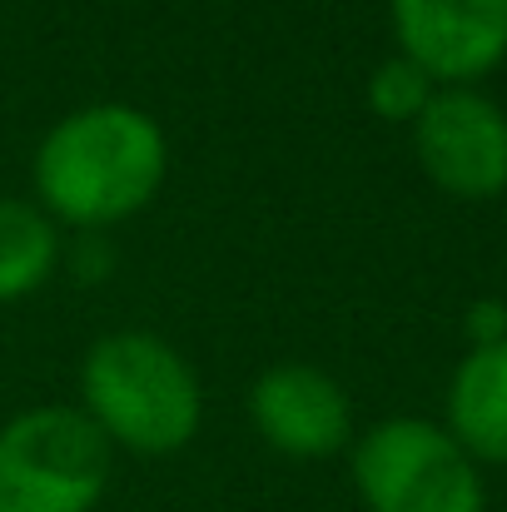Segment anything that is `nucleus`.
I'll return each mask as SVG.
<instances>
[{
	"instance_id": "obj_10",
	"label": "nucleus",
	"mask_w": 507,
	"mask_h": 512,
	"mask_svg": "<svg viewBox=\"0 0 507 512\" xmlns=\"http://www.w3.org/2000/svg\"><path fill=\"white\" fill-rule=\"evenodd\" d=\"M433 95H438V85H433L408 55H388V60H378L373 75H368V110H373L378 120H388V125H413V120L428 110Z\"/></svg>"
},
{
	"instance_id": "obj_4",
	"label": "nucleus",
	"mask_w": 507,
	"mask_h": 512,
	"mask_svg": "<svg viewBox=\"0 0 507 512\" xmlns=\"http://www.w3.org/2000/svg\"><path fill=\"white\" fill-rule=\"evenodd\" d=\"M353 488L368 512H483L478 463L443 423L383 418L353 438Z\"/></svg>"
},
{
	"instance_id": "obj_9",
	"label": "nucleus",
	"mask_w": 507,
	"mask_h": 512,
	"mask_svg": "<svg viewBox=\"0 0 507 512\" xmlns=\"http://www.w3.org/2000/svg\"><path fill=\"white\" fill-rule=\"evenodd\" d=\"M60 229L35 199H0V304H20L50 284Z\"/></svg>"
},
{
	"instance_id": "obj_1",
	"label": "nucleus",
	"mask_w": 507,
	"mask_h": 512,
	"mask_svg": "<svg viewBox=\"0 0 507 512\" xmlns=\"http://www.w3.org/2000/svg\"><path fill=\"white\" fill-rule=\"evenodd\" d=\"M169 174V140L140 105H80L35 145V204L55 224L100 234L155 204Z\"/></svg>"
},
{
	"instance_id": "obj_7",
	"label": "nucleus",
	"mask_w": 507,
	"mask_h": 512,
	"mask_svg": "<svg viewBox=\"0 0 507 512\" xmlns=\"http://www.w3.org/2000/svg\"><path fill=\"white\" fill-rule=\"evenodd\" d=\"M249 423L264 448L294 463H324L353 443V403L334 373L314 363H274L249 388Z\"/></svg>"
},
{
	"instance_id": "obj_8",
	"label": "nucleus",
	"mask_w": 507,
	"mask_h": 512,
	"mask_svg": "<svg viewBox=\"0 0 507 512\" xmlns=\"http://www.w3.org/2000/svg\"><path fill=\"white\" fill-rule=\"evenodd\" d=\"M448 433L473 463H507V339L468 348L453 368Z\"/></svg>"
},
{
	"instance_id": "obj_11",
	"label": "nucleus",
	"mask_w": 507,
	"mask_h": 512,
	"mask_svg": "<svg viewBox=\"0 0 507 512\" xmlns=\"http://www.w3.org/2000/svg\"><path fill=\"white\" fill-rule=\"evenodd\" d=\"M468 339L473 348H488V343H503L507 339V304L503 299H478L473 309H468Z\"/></svg>"
},
{
	"instance_id": "obj_3",
	"label": "nucleus",
	"mask_w": 507,
	"mask_h": 512,
	"mask_svg": "<svg viewBox=\"0 0 507 512\" xmlns=\"http://www.w3.org/2000/svg\"><path fill=\"white\" fill-rule=\"evenodd\" d=\"M110 473L115 448L80 408L45 403L0 428V512H95Z\"/></svg>"
},
{
	"instance_id": "obj_5",
	"label": "nucleus",
	"mask_w": 507,
	"mask_h": 512,
	"mask_svg": "<svg viewBox=\"0 0 507 512\" xmlns=\"http://www.w3.org/2000/svg\"><path fill=\"white\" fill-rule=\"evenodd\" d=\"M398 55L438 90H468L507 60V0H388Z\"/></svg>"
},
{
	"instance_id": "obj_2",
	"label": "nucleus",
	"mask_w": 507,
	"mask_h": 512,
	"mask_svg": "<svg viewBox=\"0 0 507 512\" xmlns=\"http://www.w3.org/2000/svg\"><path fill=\"white\" fill-rule=\"evenodd\" d=\"M80 413L110 448L169 458L194 443L204 423V388L174 343L145 329H115L90 343L80 363Z\"/></svg>"
},
{
	"instance_id": "obj_6",
	"label": "nucleus",
	"mask_w": 507,
	"mask_h": 512,
	"mask_svg": "<svg viewBox=\"0 0 507 512\" xmlns=\"http://www.w3.org/2000/svg\"><path fill=\"white\" fill-rule=\"evenodd\" d=\"M413 155L453 199H493L507 189V110L478 90H438L413 120Z\"/></svg>"
}]
</instances>
